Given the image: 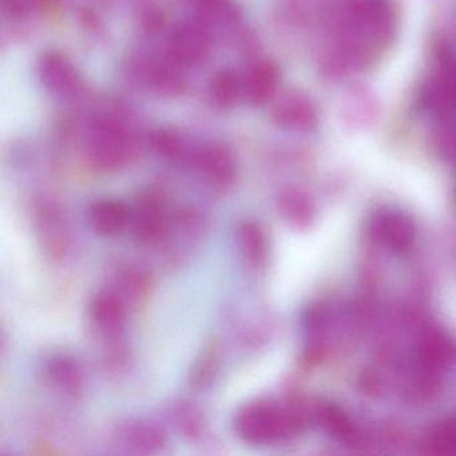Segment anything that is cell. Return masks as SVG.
Wrapping results in <instances>:
<instances>
[{
  "mask_svg": "<svg viewBox=\"0 0 456 456\" xmlns=\"http://www.w3.org/2000/svg\"><path fill=\"white\" fill-rule=\"evenodd\" d=\"M209 28L197 18L178 23L167 38V55L181 68L201 65L212 53Z\"/></svg>",
  "mask_w": 456,
  "mask_h": 456,
  "instance_id": "4",
  "label": "cell"
},
{
  "mask_svg": "<svg viewBox=\"0 0 456 456\" xmlns=\"http://www.w3.org/2000/svg\"><path fill=\"white\" fill-rule=\"evenodd\" d=\"M85 151L93 169L101 173L117 172L134 156V138L119 119L102 117L90 126Z\"/></svg>",
  "mask_w": 456,
  "mask_h": 456,
  "instance_id": "3",
  "label": "cell"
},
{
  "mask_svg": "<svg viewBox=\"0 0 456 456\" xmlns=\"http://www.w3.org/2000/svg\"><path fill=\"white\" fill-rule=\"evenodd\" d=\"M322 421H324L325 428L332 435L340 437V439H346L352 434V426L349 423L348 418L338 408H327L322 413Z\"/></svg>",
  "mask_w": 456,
  "mask_h": 456,
  "instance_id": "29",
  "label": "cell"
},
{
  "mask_svg": "<svg viewBox=\"0 0 456 456\" xmlns=\"http://www.w3.org/2000/svg\"><path fill=\"white\" fill-rule=\"evenodd\" d=\"M47 376L55 387L66 394L76 396L84 389V372L81 365L73 357L65 354L53 357L47 364Z\"/></svg>",
  "mask_w": 456,
  "mask_h": 456,
  "instance_id": "20",
  "label": "cell"
},
{
  "mask_svg": "<svg viewBox=\"0 0 456 456\" xmlns=\"http://www.w3.org/2000/svg\"><path fill=\"white\" fill-rule=\"evenodd\" d=\"M272 118L277 126L297 133L316 129L319 122L316 105L305 92L288 89L272 101Z\"/></svg>",
  "mask_w": 456,
  "mask_h": 456,
  "instance_id": "5",
  "label": "cell"
},
{
  "mask_svg": "<svg viewBox=\"0 0 456 456\" xmlns=\"http://www.w3.org/2000/svg\"><path fill=\"white\" fill-rule=\"evenodd\" d=\"M376 239L395 253H407L416 241V225L410 216L397 210H384L373 218Z\"/></svg>",
  "mask_w": 456,
  "mask_h": 456,
  "instance_id": "9",
  "label": "cell"
},
{
  "mask_svg": "<svg viewBox=\"0 0 456 456\" xmlns=\"http://www.w3.org/2000/svg\"><path fill=\"white\" fill-rule=\"evenodd\" d=\"M191 161L213 188H231L236 180V159L233 151L224 143H205L194 149Z\"/></svg>",
  "mask_w": 456,
  "mask_h": 456,
  "instance_id": "6",
  "label": "cell"
},
{
  "mask_svg": "<svg viewBox=\"0 0 456 456\" xmlns=\"http://www.w3.org/2000/svg\"><path fill=\"white\" fill-rule=\"evenodd\" d=\"M175 423H177L181 434L185 435V436L193 437L201 432V415L194 408V405L188 404V403H181L175 408Z\"/></svg>",
  "mask_w": 456,
  "mask_h": 456,
  "instance_id": "28",
  "label": "cell"
},
{
  "mask_svg": "<svg viewBox=\"0 0 456 456\" xmlns=\"http://www.w3.org/2000/svg\"><path fill=\"white\" fill-rule=\"evenodd\" d=\"M279 66L272 60L256 61L242 78L244 97L253 106H263L272 102L279 94Z\"/></svg>",
  "mask_w": 456,
  "mask_h": 456,
  "instance_id": "10",
  "label": "cell"
},
{
  "mask_svg": "<svg viewBox=\"0 0 456 456\" xmlns=\"http://www.w3.org/2000/svg\"><path fill=\"white\" fill-rule=\"evenodd\" d=\"M380 102L378 95L365 84H352L340 100V118L352 129H365L378 122Z\"/></svg>",
  "mask_w": 456,
  "mask_h": 456,
  "instance_id": "7",
  "label": "cell"
},
{
  "mask_svg": "<svg viewBox=\"0 0 456 456\" xmlns=\"http://www.w3.org/2000/svg\"><path fill=\"white\" fill-rule=\"evenodd\" d=\"M320 28V71L338 81L367 70L388 50L397 30L396 10L389 0H336Z\"/></svg>",
  "mask_w": 456,
  "mask_h": 456,
  "instance_id": "1",
  "label": "cell"
},
{
  "mask_svg": "<svg viewBox=\"0 0 456 456\" xmlns=\"http://www.w3.org/2000/svg\"><path fill=\"white\" fill-rule=\"evenodd\" d=\"M89 314L103 335L117 336L124 330L126 304L116 290H103L93 297Z\"/></svg>",
  "mask_w": 456,
  "mask_h": 456,
  "instance_id": "12",
  "label": "cell"
},
{
  "mask_svg": "<svg viewBox=\"0 0 456 456\" xmlns=\"http://www.w3.org/2000/svg\"><path fill=\"white\" fill-rule=\"evenodd\" d=\"M143 76L149 84L153 85L165 94L177 95L185 87V79L181 73V66L167 55L164 60L148 61L143 63Z\"/></svg>",
  "mask_w": 456,
  "mask_h": 456,
  "instance_id": "16",
  "label": "cell"
},
{
  "mask_svg": "<svg viewBox=\"0 0 456 456\" xmlns=\"http://www.w3.org/2000/svg\"><path fill=\"white\" fill-rule=\"evenodd\" d=\"M149 143L157 154L170 161L191 159L193 153V149L188 145L185 138L175 130H157L149 138Z\"/></svg>",
  "mask_w": 456,
  "mask_h": 456,
  "instance_id": "24",
  "label": "cell"
},
{
  "mask_svg": "<svg viewBox=\"0 0 456 456\" xmlns=\"http://www.w3.org/2000/svg\"><path fill=\"white\" fill-rule=\"evenodd\" d=\"M37 223L38 233L41 234V242L44 244L47 255L53 258H61L68 252L69 228L62 210L55 205L44 204L38 208Z\"/></svg>",
  "mask_w": 456,
  "mask_h": 456,
  "instance_id": "11",
  "label": "cell"
},
{
  "mask_svg": "<svg viewBox=\"0 0 456 456\" xmlns=\"http://www.w3.org/2000/svg\"><path fill=\"white\" fill-rule=\"evenodd\" d=\"M439 117L434 129V146L437 153L448 161L456 162V114Z\"/></svg>",
  "mask_w": 456,
  "mask_h": 456,
  "instance_id": "26",
  "label": "cell"
},
{
  "mask_svg": "<svg viewBox=\"0 0 456 456\" xmlns=\"http://www.w3.org/2000/svg\"><path fill=\"white\" fill-rule=\"evenodd\" d=\"M240 250L249 265L260 268L268 257V239L263 225L257 221L247 220L237 229Z\"/></svg>",
  "mask_w": 456,
  "mask_h": 456,
  "instance_id": "17",
  "label": "cell"
},
{
  "mask_svg": "<svg viewBox=\"0 0 456 456\" xmlns=\"http://www.w3.org/2000/svg\"><path fill=\"white\" fill-rule=\"evenodd\" d=\"M38 74L42 85L53 94L71 97L81 90V77L73 62L62 53H45L39 60Z\"/></svg>",
  "mask_w": 456,
  "mask_h": 456,
  "instance_id": "8",
  "label": "cell"
},
{
  "mask_svg": "<svg viewBox=\"0 0 456 456\" xmlns=\"http://www.w3.org/2000/svg\"><path fill=\"white\" fill-rule=\"evenodd\" d=\"M456 360V344L440 330L424 333L418 344V362L421 370H440Z\"/></svg>",
  "mask_w": 456,
  "mask_h": 456,
  "instance_id": "14",
  "label": "cell"
},
{
  "mask_svg": "<svg viewBox=\"0 0 456 456\" xmlns=\"http://www.w3.org/2000/svg\"><path fill=\"white\" fill-rule=\"evenodd\" d=\"M244 95L242 78L233 70H221L213 76L209 98L218 109H231Z\"/></svg>",
  "mask_w": 456,
  "mask_h": 456,
  "instance_id": "22",
  "label": "cell"
},
{
  "mask_svg": "<svg viewBox=\"0 0 456 456\" xmlns=\"http://www.w3.org/2000/svg\"><path fill=\"white\" fill-rule=\"evenodd\" d=\"M335 4L336 0H284V14L301 28L322 26Z\"/></svg>",
  "mask_w": 456,
  "mask_h": 456,
  "instance_id": "21",
  "label": "cell"
},
{
  "mask_svg": "<svg viewBox=\"0 0 456 456\" xmlns=\"http://www.w3.org/2000/svg\"><path fill=\"white\" fill-rule=\"evenodd\" d=\"M164 200L154 191L142 194L138 200L134 215V231L138 240L154 242L164 234L167 228Z\"/></svg>",
  "mask_w": 456,
  "mask_h": 456,
  "instance_id": "13",
  "label": "cell"
},
{
  "mask_svg": "<svg viewBox=\"0 0 456 456\" xmlns=\"http://www.w3.org/2000/svg\"><path fill=\"white\" fill-rule=\"evenodd\" d=\"M277 208L282 217L296 228L311 224L314 215V202L305 191L297 188H287L277 197Z\"/></svg>",
  "mask_w": 456,
  "mask_h": 456,
  "instance_id": "18",
  "label": "cell"
},
{
  "mask_svg": "<svg viewBox=\"0 0 456 456\" xmlns=\"http://www.w3.org/2000/svg\"><path fill=\"white\" fill-rule=\"evenodd\" d=\"M220 349L217 343H210L202 349L191 375V384L196 388H207L216 378L220 368Z\"/></svg>",
  "mask_w": 456,
  "mask_h": 456,
  "instance_id": "25",
  "label": "cell"
},
{
  "mask_svg": "<svg viewBox=\"0 0 456 456\" xmlns=\"http://www.w3.org/2000/svg\"><path fill=\"white\" fill-rule=\"evenodd\" d=\"M119 288L122 293L127 297H138L145 292L148 287V277L142 272L135 271V269H127L122 273L119 279Z\"/></svg>",
  "mask_w": 456,
  "mask_h": 456,
  "instance_id": "30",
  "label": "cell"
},
{
  "mask_svg": "<svg viewBox=\"0 0 456 456\" xmlns=\"http://www.w3.org/2000/svg\"><path fill=\"white\" fill-rule=\"evenodd\" d=\"M196 12V18L207 26L236 25L241 12L234 0H186Z\"/></svg>",
  "mask_w": 456,
  "mask_h": 456,
  "instance_id": "19",
  "label": "cell"
},
{
  "mask_svg": "<svg viewBox=\"0 0 456 456\" xmlns=\"http://www.w3.org/2000/svg\"><path fill=\"white\" fill-rule=\"evenodd\" d=\"M428 447L439 455H456V419L443 421L432 429Z\"/></svg>",
  "mask_w": 456,
  "mask_h": 456,
  "instance_id": "27",
  "label": "cell"
},
{
  "mask_svg": "<svg viewBox=\"0 0 456 456\" xmlns=\"http://www.w3.org/2000/svg\"><path fill=\"white\" fill-rule=\"evenodd\" d=\"M303 420L295 411L277 405L247 404L237 411L234 432L249 444H268L295 436Z\"/></svg>",
  "mask_w": 456,
  "mask_h": 456,
  "instance_id": "2",
  "label": "cell"
},
{
  "mask_svg": "<svg viewBox=\"0 0 456 456\" xmlns=\"http://www.w3.org/2000/svg\"><path fill=\"white\" fill-rule=\"evenodd\" d=\"M122 436L127 444L142 451L159 450L167 443L164 429L151 421H129L122 428Z\"/></svg>",
  "mask_w": 456,
  "mask_h": 456,
  "instance_id": "23",
  "label": "cell"
},
{
  "mask_svg": "<svg viewBox=\"0 0 456 456\" xmlns=\"http://www.w3.org/2000/svg\"><path fill=\"white\" fill-rule=\"evenodd\" d=\"M92 228L100 236L114 237L121 234L130 221V212L125 202L116 199L98 200L89 209Z\"/></svg>",
  "mask_w": 456,
  "mask_h": 456,
  "instance_id": "15",
  "label": "cell"
}]
</instances>
